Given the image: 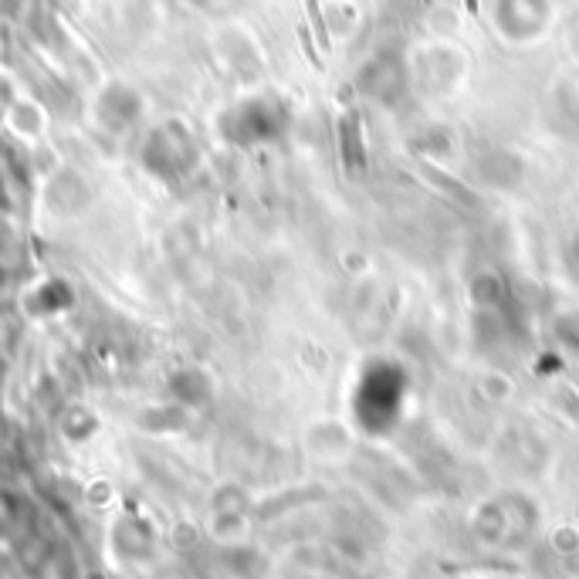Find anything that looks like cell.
Listing matches in <instances>:
<instances>
[{
  "label": "cell",
  "mask_w": 579,
  "mask_h": 579,
  "mask_svg": "<svg viewBox=\"0 0 579 579\" xmlns=\"http://www.w3.org/2000/svg\"><path fill=\"white\" fill-rule=\"evenodd\" d=\"M465 11H468V14L475 18V14L481 11V8H478V0H465Z\"/></svg>",
  "instance_id": "obj_3"
},
{
  "label": "cell",
  "mask_w": 579,
  "mask_h": 579,
  "mask_svg": "<svg viewBox=\"0 0 579 579\" xmlns=\"http://www.w3.org/2000/svg\"><path fill=\"white\" fill-rule=\"evenodd\" d=\"M342 160H346L349 173L367 167V150H363V139H359V116L356 112H349L342 122Z\"/></svg>",
  "instance_id": "obj_1"
},
{
  "label": "cell",
  "mask_w": 579,
  "mask_h": 579,
  "mask_svg": "<svg viewBox=\"0 0 579 579\" xmlns=\"http://www.w3.org/2000/svg\"><path fill=\"white\" fill-rule=\"evenodd\" d=\"M306 11H309V21L316 28V38L322 48H329V34H326V21H322V11H319V0H306Z\"/></svg>",
  "instance_id": "obj_2"
}]
</instances>
